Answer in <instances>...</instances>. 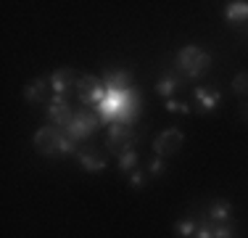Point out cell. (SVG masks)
Wrapping results in <instances>:
<instances>
[{"mask_svg":"<svg viewBox=\"0 0 248 238\" xmlns=\"http://www.w3.org/2000/svg\"><path fill=\"white\" fill-rule=\"evenodd\" d=\"M180 69H182V74L185 77H190V80H196V77H201L206 69H209V64H211V58H209V53H203L201 48L196 45H185L180 51Z\"/></svg>","mask_w":248,"mask_h":238,"instance_id":"obj_1","label":"cell"},{"mask_svg":"<svg viewBox=\"0 0 248 238\" xmlns=\"http://www.w3.org/2000/svg\"><path fill=\"white\" fill-rule=\"evenodd\" d=\"M77 93H79V101L82 103H87V106H98V103H103L106 101V85L98 80V77H93V74H85V77H79L77 80Z\"/></svg>","mask_w":248,"mask_h":238,"instance_id":"obj_2","label":"cell"},{"mask_svg":"<svg viewBox=\"0 0 248 238\" xmlns=\"http://www.w3.org/2000/svg\"><path fill=\"white\" fill-rule=\"evenodd\" d=\"M98 124H100L98 114H93V111H79V114H74L72 124L66 127V138H72L74 143L85 140V138H90V135L98 130Z\"/></svg>","mask_w":248,"mask_h":238,"instance_id":"obj_3","label":"cell"},{"mask_svg":"<svg viewBox=\"0 0 248 238\" xmlns=\"http://www.w3.org/2000/svg\"><path fill=\"white\" fill-rule=\"evenodd\" d=\"M132 143H135V133L129 130V124H122V122L111 124L108 138H106L108 151H114V153H119V156H122L124 151H129V148H132Z\"/></svg>","mask_w":248,"mask_h":238,"instance_id":"obj_4","label":"cell"},{"mask_svg":"<svg viewBox=\"0 0 248 238\" xmlns=\"http://www.w3.org/2000/svg\"><path fill=\"white\" fill-rule=\"evenodd\" d=\"M61 138L63 135L58 133L56 127H40L37 133H34V146H37L45 156H56V153H61Z\"/></svg>","mask_w":248,"mask_h":238,"instance_id":"obj_5","label":"cell"},{"mask_svg":"<svg viewBox=\"0 0 248 238\" xmlns=\"http://www.w3.org/2000/svg\"><path fill=\"white\" fill-rule=\"evenodd\" d=\"M180 146H182V133L177 127L164 130V133L153 140V151H156V156H161V159L177 153V151H180Z\"/></svg>","mask_w":248,"mask_h":238,"instance_id":"obj_6","label":"cell"},{"mask_svg":"<svg viewBox=\"0 0 248 238\" xmlns=\"http://www.w3.org/2000/svg\"><path fill=\"white\" fill-rule=\"evenodd\" d=\"M48 119L53 124H58V127H69V124H72L74 114L69 111V103H66L63 95H53V101L48 106Z\"/></svg>","mask_w":248,"mask_h":238,"instance_id":"obj_7","label":"cell"},{"mask_svg":"<svg viewBox=\"0 0 248 238\" xmlns=\"http://www.w3.org/2000/svg\"><path fill=\"white\" fill-rule=\"evenodd\" d=\"M193 95H196V103L201 106L203 114H211L219 103V90H214V87H196Z\"/></svg>","mask_w":248,"mask_h":238,"instance_id":"obj_8","label":"cell"},{"mask_svg":"<svg viewBox=\"0 0 248 238\" xmlns=\"http://www.w3.org/2000/svg\"><path fill=\"white\" fill-rule=\"evenodd\" d=\"M50 85H53V90H56V95H63L69 87L74 85V71L69 67L56 69V71H53V77H50Z\"/></svg>","mask_w":248,"mask_h":238,"instance_id":"obj_9","label":"cell"},{"mask_svg":"<svg viewBox=\"0 0 248 238\" xmlns=\"http://www.w3.org/2000/svg\"><path fill=\"white\" fill-rule=\"evenodd\" d=\"M129 80H132V77H129V71H108V74H106V80H103V85H106V90H127V87H132L129 85Z\"/></svg>","mask_w":248,"mask_h":238,"instance_id":"obj_10","label":"cell"},{"mask_svg":"<svg viewBox=\"0 0 248 238\" xmlns=\"http://www.w3.org/2000/svg\"><path fill=\"white\" fill-rule=\"evenodd\" d=\"M79 164L85 167L87 172H100V170H106V159L100 156L98 151H79Z\"/></svg>","mask_w":248,"mask_h":238,"instance_id":"obj_11","label":"cell"},{"mask_svg":"<svg viewBox=\"0 0 248 238\" xmlns=\"http://www.w3.org/2000/svg\"><path fill=\"white\" fill-rule=\"evenodd\" d=\"M45 85H48V80H32L29 85L24 87V98H27V103H40L43 101V90H45Z\"/></svg>","mask_w":248,"mask_h":238,"instance_id":"obj_12","label":"cell"},{"mask_svg":"<svg viewBox=\"0 0 248 238\" xmlns=\"http://www.w3.org/2000/svg\"><path fill=\"white\" fill-rule=\"evenodd\" d=\"M227 21H246L248 19V3L246 0H238V3H230L227 11H224Z\"/></svg>","mask_w":248,"mask_h":238,"instance_id":"obj_13","label":"cell"},{"mask_svg":"<svg viewBox=\"0 0 248 238\" xmlns=\"http://www.w3.org/2000/svg\"><path fill=\"white\" fill-rule=\"evenodd\" d=\"M230 214H232V206H230L227 201H214V204H211V209H209V217L217 220V222H224Z\"/></svg>","mask_w":248,"mask_h":238,"instance_id":"obj_14","label":"cell"},{"mask_svg":"<svg viewBox=\"0 0 248 238\" xmlns=\"http://www.w3.org/2000/svg\"><path fill=\"white\" fill-rule=\"evenodd\" d=\"M177 87H180V80H177V77H164V80L156 82V93L158 95H167V98L177 90Z\"/></svg>","mask_w":248,"mask_h":238,"instance_id":"obj_15","label":"cell"},{"mask_svg":"<svg viewBox=\"0 0 248 238\" xmlns=\"http://www.w3.org/2000/svg\"><path fill=\"white\" fill-rule=\"evenodd\" d=\"M232 93H235V95H246V93H248V71L235 74V80H232Z\"/></svg>","mask_w":248,"mask_h":238,"instance_id":"obj_16","label":"cell"},{"mask_svg":"<svg viewBox=\"0 0 248 238\" xmlns=\"http://www.w3.org/2000/svg\"><path fill=\"white\" fill-rule=\"evenodd\" d=\"M135 164H138V153H135L132 148H129V151H124L122 156H119V167H122L124 172H129Z\"/></svg>","mask_w":248,"mask_h":238,"instance_id":"obj_17","label":"cell"},{"mask_svg":"<svg viewBox=\"0 0 248 238\" xmlns=\"http://www.w3.org/2000/svg\"><path fill=\"white\" fill-rule=\"evenodd\" d=\"M174 230H177V233H180L182 238H190L198 228H196V222H190V220H180V222L174 225Z\"/></svg>","mask_w":248,"mask_h":238,"instance_id":"obj_18","label":"cell"},{"mask_svg":"<svg viewBox=\"0 0 248 238\" xmlns=\"http://www.w3.org/2000/svg\"><path fill=\"white\" fill-rule=\"evenodd\" d=\"M167 109H169V111H174V114H187V111H190V106L182 103V101L169 98V101H167Z\"/></svg>","mask_w":248,"mask_h":238,"instance_id":"obj_19","label":"cell"},{"mask_svg":"<svg viewBox=\"0 0 248 238\" xmlns=\"http://www.w3.org/2000/svg\"><path fill=\"white\" fill-rule=\"evenodd\" d=\"M69 153H74V140L63 135L61 138V153H58V156H69Z\"/></svg>","mask_w":248,"mask_h":238,"instance_id":"obj_20","label":"cell"},{"mask_svg":"<svg viewBox=\"0 0 248 238\" xmlns=\"http://www.w3.org/2000/svg\"><path fill=\"white\" fill-rule=\"evenodd\" d=\"M190 238H214V228H206V225H203V228H198Z\"/></svg>","mask_w":248,"mask_h":238,"instance_id":"obj_21","label":"cell"},{"mask_svg":"<svg viewBox=\"0 0 248 238\" xmlns=\"http://www.w3.org/2000/svg\"><path fill=\"white\" fill-rule=\"evenodd\" d=\"M129 183H132L135 188L145 186V177H143V172H132V175H129Z\"/></svg>","mask_w":248,"mask_h":238,"instance_id":"obj_22","label":"cell"},{"mask_svg":"<svg viewBox=\"0 0 248 238\" xmlns=\"http://www.w3.org/2000/svg\"><path fill=\"white\" fill-rule=\"evenodd\" d=\"M214 238H232V233H230V228H224V225H217V228H214Z\"/></svg>","mask_w":248,"mask_h":238,"instance_id":"obj_23","label":"cell"},{"mask_svg":"<svg viewBox=\"0 0 248 238\" xmlns=\"http://www.w3.org/2000/svg\"><path fill=\"white\" fill-rule=\"evenodd\" d=\"M161 156H156V159H153V162H151V172H153V175H158V172H161Z\"/></svg>","mask_w":248,"mask_h":238,"instance_id":"obj_24","label":"cell"},{"mask_svg":"<svg viewBox=\"0 0 248 238\" xmlns=\"http://www.w3.org/2000/svg\"><path fill=\"white\" fill-rule=\"evenodd\" d=\"M240 111H243V117H248V101H246L243 106H240Z\"/></svg>","mask_w":248,"mask_h":238,"instance_id":"obj_25","label":"cell"}]
</instances>
